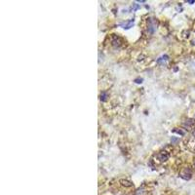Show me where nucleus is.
<instances>
[{
    "label": "nucleus",
    "mask_w": 195,
    "mask_h": 195,
    "mask_svg": "<svg viewBox=\"0 0 195 195\" xmlns=\"http://www.w3.org/2000/svg\"><path fill=\"white\" fill-rule=\"evenodd\" d=\"M134 23H135V21H134V20H130L129 22H127V23H125L124 24H122V26H123V28L128 29V28H132V26H133V24H134Z\"/></svg>",
    "instance_id": "nucleus-1"
},
{
    "label": "nucleus",
    "mask_w": 195,
    "mask_h": 195,
    "mask_svg": "<svg viewBox=\"0 0 195 195\" xmlns=\"http://www.w3.org/2000/svg\"><path fill=\"white\" fill-rule=\"evenodd\" d=\"M168 60V56H163V57H161V58H159L157 60V63H161L162 61H166Z\"/></svg>",
    "instance_id": "nucleus-4"
},
{
    "label": "nucleus",
    "mask_w": 195,
    "mask_h": 195,
    "mask_svg": "<svg viewBox=\"0 0 195 195\" xmlns=\"http://www.w3.org/2000/svg\"><path fill=\"white\" fill-rule=\"evenodd\" d=\"M135 82H136V83H142V78H140V79H136Z\"/></svg>",
    "instance_id": "nucleus-6"
},
{
    "label": "nucleus",
    "mask_w": 195,
    "mask_h": 195,
    "mask_svg": "<svg viewBox=\"0 0 195 195\" xmlns=\"http://www.w3.org/2000/svg\"><path fill=\"white\" fill-rule=\"evenodd\" d=\"M187 2H188V3H194L195 1H192V0H191V1H187Z\"/></svg>",
    "instance_id": "nucleus-7"
},
{
    "label": "nucleus",
    "mask_w": 195,
    "mask_h": 195,
    "mask_svg": "<svg viewBox=\"0 0 195 195\" xmlns=\"http://www.w3.org/2000/svg\"><path fill=\"white\" fill-rule=\"evenodd\" d=\"M158 159L161 160V161H164V160H167L168 159V155L166 153H164V152H162V153L158 154Z\"/></svg>",
    "instance_id": "nucleus-3"
},
{
    "label": "nucleus",
    "mask_w": 195,
    "mask_h": 195,
    "mask_svg": "<svg viewBox=\"0 0 195 195\" xmlns=\"http://www.w3.org/2000/svg\"><path fill=\"white\" fill-rule=\"evenodd\" d=\"M105 97H107L105 93H103L102 95H101V100H102V101H105Z\"/></svg>",
    "instance_id": "nucleus-5"
},
{
    "label": "nucleus",
    "mask_w": 195,
    "mask_h": 195,
    "mask_svg": "<svg viewBox=\"0 0 195 195\" xmlns=\"http://www.w3.org/2000/svg\"><path fill=\"white\" fill-rule=\"evenodd\" d=\"M120 182L122 184V186H124L126 187H130V186H133V184L131 182L129 181H127V179H121Z\"/></svg>",
    "instance_id": "nucleus-2"
}]
</instances>
